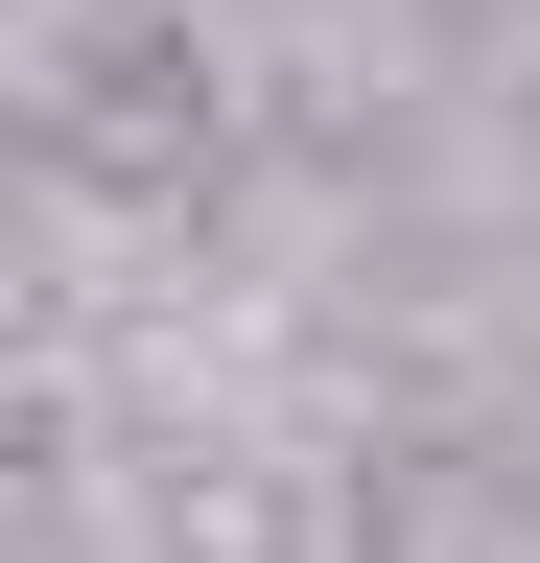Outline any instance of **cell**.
Segmentation results:
<instances>
[]
</instances>
